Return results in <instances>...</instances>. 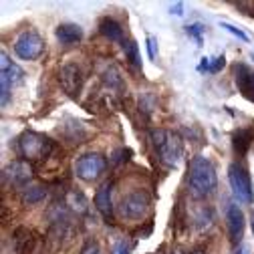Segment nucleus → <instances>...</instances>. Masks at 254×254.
<instances>
[{"label":"nucleus","instance_id":"nucleus-1","mask_svg":"<svg viewBox=\"0 0 254 254\" xmlns=\"http://www.w3.org/2000/svg\"><path fill=\"white\" fill-rule=\"evenodd\" d=\"M218 188V174L214 164L204 155H196L190 162V174H188V190L190 196L196 200H206L212 196Z\"/></svg>","mask_w":254,"mask_h":254},{"label":"nucleus","instance_id":"nucleus-2","mask_svg":"<svg viewBox=\"0 0 254 254\" xmlns=\"http://www.w3.org/2000/svg\"><path fill=\"white\" fill-rule=\"evenodd\" d=\"M55 151H57V143L45 133L26 129L18 137V153L28 164H45L49 157H53Z\"/></svg>","mask_w":254,"mask_h":254},{"label":"nucleus","instance_id":"nucleus-3","mask_svg":"<svg viewBox=\"0 0 254 254\" xmlns=\"http://www.w3.org/2000/svg\"><path fill=\"white\" fill-rule=\"evenodd\" d=\"M151 143L157 155V162L166 168H176L184 155V141L176 131L170 129H153Z\"/></svg>","mask_w":254,"mask_h":254},{"label":"nucleus","instance_id":"nucleus-4","mask_svg":"<svg viewBox=\"0 0 254 254\" xmlns=\"http://www.w3.org/2000/svg\"><path fill=\"white\" fill-rule=\"evenodd\" d=\"M151 210V194L145 190H133V192L125 194L119 202V218L125 222H141Z\"/></svg>","mask_w":254,"mask_h":254},{"label":"nucleus","instance_id":"nucleus-5","mask_svg":"<svg viewBox=\"0 0 254 254\" xmlns=\"http://www.w3.org/2000/svg\"><path fill=\"white\" fill-rule=\"evenodd\" d=\"M228 182L234 198L240 204H252L254 202V190H252V180L244 164L232 162L228 166Z\"/></svg>","mask_w":254,"mask_h":254},{"label":"nucleus","instance_id":"nucleus-6","mask_svg":"<svg viewBox=\"0 0 254 254\" xmlns=\"http://www.w3.org/2000/svg\"><path fill=\"white\" fill-rule=\"evenodd\" d=\"M107 172V157L97 151L83 153L75 162V176L87 184L97 182Z\"/></svg>","mask_w":254,"mask_h":254},{"label":"nucleus","instance_id":"nucleus-7","mask_svg":"<svg viewBox=\"0 0 254 254\" xmlns=\"http://www.w3.org/2000/svg\"><path fill=\"white\" fill-rule=\"evenodd\" d=\"M85 79H87V71L75 61L65 63L59 69V85L69 97H79V93L85 85Z\"/></svg>","mask_w":254,"mask_h":254},{"label":"nucleus","instance_id":"nucleus-8","mask_svg":"<svg viewBox=\"0 0 254 254\" xmlns=\"http://www.w3.org/2000/svg\"><path fill=\"white\" fill-rule=\"evenodd\" d=\"M45 53V39L37 30H24L14 41V55L22 61H37Z\"/></svg>","mask_w":254,"mask_h":254},{"label":"nucleus","instance_id":"nucleus-9","mask_svg":"<svg viewBox=\"0 0 254 254\" xmlns=\"http://www.w3.org/2000/svg\"><path fill=\"white\" fill-rule=\"evenodd\" d=\"M35 178V168L33 164H28L26 160H14L10 162L4 172H2V182L4 186H12V188H26V184H30V180Z\"/></svg>","mask_w":254,"mask_h":254},{"label":"nucleus","instance_id":"nucleus-10","mask_svg":"<svg viewBox=\"0 0 254 254\" xmlns=\"http://www.w3.org/2000/svg\"><path fill=\"white\" fill-rule=\"evenodd\" d=\"M0 65H2V71H0V83H2V91H0V93H2V107H6L8 93L14 87V83H18L22 79V71L6 57L4 51H2V55H0Z\"/></svg>","mask_w":254,"mask_h":254},{"label":"nucleus","instance_id":"nucleus-11","mask_svg":"<svg viewBox=\"0 0 254 254\" xmlns=\"http://www.w3.org/2000/svg\"><path fill=\"white\" fill-rule=\"evenodd\" d=\"M111 192H113V182L107 180V182H103V184L97 188V192H95V198H93L95 208L101 212V216L105 218V222H109V224L115 220V208H113Z\"/></svg>","mask_w":254,"mask_h":254},{"label":"nucleus","instance_id":"nucleus-12","mask_svg":"<svg viewBox=\"0 0 254 254\" xmlns=\"http://www.w3.org/2000/svg\"><path fill=\"white\" fill-rule=\"evenodd\" d=\"M232 75L236 81V87L248 101L254 103V71L246 65V63H234L232 65Z\"/></svg>","mask_w":254,"mask_h":254},{"label":"nucleus","instance_id":"nucleus-13","mask_svg":"<svg viewBox=\"0 0 254 254\" xmlns=\"http://www.w3.org/2000/svg\"><path fill=\"white\" fill-rule=\"evenodd\" d=\"M37 244H39V234L33 228L18 226L12 232V246H14V252L18 254H33L37 250Z\"/></svg>","mask_w":254,"mask_h":254},{"label":"nucleus","instance_id":"nucleus-14","mask_svg":"<svg viewBox=\"0 0 254 254\" xmlns=\"http://www.w3.org/2000/svg\"><path fill=\"white\" fill-rule=\"evenodd\" d=\"M226 224H228V236H230V242L236 246L242 242V234H244V212L240 210V206L232 204L228 206V212H226Z\"/></svg>","mask_w":254,"mask_h":254},{"label":"nucleus","instance_id":"nucleus-15","mask_svg":"<svg viewBox=\"0 0 254 254\" xmlns=\"http://www.w3.org/2000/svg\"><path fill=\"white\" fill-rule=\"evenodd\" d=\"M55 37H57V41H59L61 45H65V47L77 45V43H81V39H83V28H81L79 24L65 22V24H59V26L55 28Z\"/></svg>","mask_w":254,"mask_h":254},{"label":"nucleus","instance_id":"nucleus-16","mask_svg":"<svg viewBox=\"0 0 254 254\" xmlns=\"http://www.w3.org/2000/svg\"><path fill=\"white\" fill-rule=\"evenodd\" d=\"M254 141V131L250 127H238V129L232 133V149L238 157H244L248 153V149L252 147Z\"/></svg>","mask_w":254,"mask_h":254},{"label":"nucleus","instance_id":"nucleus-17","mask_svg":"<svg viewBox=\"0 0 254 254\" xmlns=\"http://www.w3.org/2000/svg\"><path fill=\"white\" fill-rule=\"evenodd\" d=\"M99 33H101L107 41H111V43L123 45V43L127 41V39H125V33H123V26H121L115 18H111V16L101 18V22H99Z\"/></svg>","mask_w":254,"mask_h":254},{"label":"nucleus","instance_id":"nucleus-18","mask_svg":"<svg viewBox=\"0 0 254 254\" xmlns=\"http://www.w3.org/2000/svg\"><path fill=\"white\" fill-rule=\"evenodd\" d=\"M67 208L73 212V214H87L89 212V200L85 198L83 192H79V190H69L67 192V200H65Z\"/></svg>","mask_w":254,"mask_h":254},{"label":"nucleus","instance_id":"nucleus-19","mask_svg":"<svg viewBox=\"0 0 254 254\" xmlns=\"http://www.w3.org/2000/svg\"><path fill=\"white\" fill-rule=\"evenodd\" d=\"M47 198V190L43 186H26L20 192V202L26 206H37Z\"/></svg>","mask_w":254,"mask_h":254},{"label":"nucleus","instance_id":"nucleus-20","mask_svg":"<svg viewBox=\"0 0 254 254\" xmlns=\"http://www.w3.org/2000/svg\"><path fill=\"white\" fill-rule=\"evenodd\" d=\"M63 135H65V139H69V141H73V143H77V141H87V139H85L87 133L83 131V121H77V119L65 125V129H63Z\"/></svg>","mask_w":254,"mask_h":254},{"label":"nucleus","instance_id":"nucleus-21","mask_svg":"<svg viewBox=\"0 0 254 254\" xmlns=\"http://www.w3.org/2000/svg\"><path fill=\"white\" fill-rule=\"evenodd\" d=\"M121 47H123V53H125L127 61H129L135 69H139V71H141V55H139V45H137V41L127 39Z\"/></svg>","mask_w":254,"mask_h":254},{"label":"nucleus","instance_id":"nucleus-22","mask_svg":"<svg viewBox=\"0 0 254 254\" xmlns=\"http://www.w3.org/2000/svg\"><path fill=\"white\" fill-rule=\"evenodd\" d=\"M101 79L103 83L109 87V89H121L123 87V79L119 75V71L115 67H107L103 73H101Z\"/></svg>","mask_w":254,"mask_h":254},{"label":"nucleus","instance_id":"nucleus-23","mask_svg":"<svg viewBox=\"0 0 254 254\" xmlns=\"http://www.w3.org/2000/svg\"><path fill=\"white\" fill-rule=\"evenodd\" d=\"M137 109H139L145 117H149V115L155 111V95L143 93L141 97H139V101H137Z\"/></svg>","mask_w":254,"mask_h":254},{"label":"nucleus","instance_id":"nucleus-24","mask_svg":"<svg viewBox=\"0 0 254 254\" xmlns=\"http://www.w3.org/2000/svg\"><path fill=\"white\" fill-rule=\"evenodd\" d=\"M212 222H214V212H212L208 206H204V208L196 214V228H198V230H206L208 226H212Z\"/></svg>","mask_w":254,"mask_h":254},{"label":"nucleus","instance_id":"nucleus-25","mask_svg":"<svg viewBox=\"0 0 254 254\" xmlns=\"http://www.w3.org/2000/svg\"><path fill=\"white\" fill-rule=\"evenodd\" d=\"M111 254H131V244L125 238H117L111 246Z\"/></svg>","mask_w":254,"mask_h":254},{"label":"nucleus","instance_id":"nucleus-26","mask_svg":"<svg viewBox=\"0 0 254 254\" xmlns=\"http://www.w3.org/2000/svg\"><path fill=\"white\" fill-rule=\"evenodd\" d=\"M81 254H105L103 252V248H101V244L97 242V240H87L85 244H83V248H81Z\"/></svg>","mask_w":254,"mask_h":254},{"label":"nucleus","instance_id":"nucleus-27","mask_svg":"<svg viewBox=\"0 0 254 254\" xmlns=\"http://www.w3.org/2000/svg\"><path fill=\"white\" fill-rule=\"evenodd\" d=\"M186 33H188L190 37H194L198 45H202V33H204V24H200V22H196V24H188V26H186Z\"/></svg>","mask_w":254,"mask_h":254},{"label":"nucleus","instance_id":"nucleus-28","mask_svg":"<svg viewBox=\"0 0 254 254\" xmlns=\"http://www.w3.org/2000/svg\"><path fill=\"white\" fill-rule=\"evenodd\" d=\"M220 26H222V28H224V30H228V33H232V35H234L236 39H240V41H244V43L248 41L246 33H242V30H240V28H236V26H232V24H228V22H222Z\"/></svg>","mask_w":254,"mask_h":254},{"label":"nucleus","instance_id":"nucleus-29","mask_svg":"<svg viewBox=\"0 0 254 254\" xmlns=\"http://www.w3.org/2000/svg\"><path fill=\"white\" fill-rule=\"evenodd\" d=\"M224 67H226V57H224V55H220V57L214 59V63L210 65V73H220Z\"/></svg>","mask_w":254,"mask_h":254},{"label":"nucleus","instance_id":"nucleus-30","mask_svg":"<svg viewBox=\"0 0 254 254\" xmlns=\"http://www.w3.org/2000/svg\"><path fill=\"white\" fill-rule=\"evenodd\" d=\"M147 55H149L151 61L157 59V41L153 37H147Z\"/></svg>","mask_w":254,"mask_h":254},{"label":"nucleus","instance_id":"nucleus-31","mask_svg":"<svg viewBox=\"0 0 254 254\" xmlns=\"http://www.w3.org/2000/svg\"><path fill=\"white\" fill-rule=\"evenodd\" d=\"M151 228H153V220H149L143 228H139V230H137V234H139L141 238H147V236L151 234Z\"/></svg>","mask_w":254,"mask_h":254},{"label":"nucleus","instance_id":"nucleus-32","mask_svg":"<svg viewBox=\"0 0 254 254\" xmlns=\"http://www.w3.org/2000/svg\"><path fill=\"white\" fill-rule=\"evenodd\" d=\"M198 71H200V73H206V71H210V59H208V57H202L200 65H198Z\"/></svg>","mask_w":254,"mask_h":254},{"label":"nucleus","instance_id":"nucleus-33","mask_svg":"<svg viewBox=\"0 0 254 254\" xmlns=\"http://www.w3.org/2000/svg\"><path fill=\"white\" fill-rule=\"evenodd\" d=\"M182 6H184L182 2H176L174 6H170V12H174V14H178V16H180V14L184 12V10H182Z\"/></svg>","mask_w":254,"mask_h":254},{"label":"nucleus","instance_id":"nucleus-34","mask_svg":"<svg viewBox=\"0 0 254 254\" xmlns=\"http://www.w3.org/2000/svg\"><path fill=\"white\" fill-rule=\"evenodd\" d=\"M250 224H252V234H254V210H252V214H250Z\"/></svg>","mask_w":254,"mask_h":254},{"label":"nucleus","instance_id":"nucleus-35","mask_svg":"<svg viewBox=\"0 0 254 254\" xmlns=\"http://www.w3.org/2000/svg\"><path fill=\"white\" fill-rule=\"evenodd\" d=\"M188 254H206V250H202V248H200V250H194V252H188Z\"/></svg>","mask_w":254,"mask_h":254},{"label":"nucleus","instance_id":"nucleus-36","mask_svg":"<svg viewBox=\"0 0 254 254\" xmlns=\"http://www.w3.org/2000/svg\"><path fill=\"white\" fill-rule=\"evenodd\" d=\"M234 254H244V248H238V250H236Z\"/></svg>","mask_w":254,"mask_h":254},{"label":"nucleus","instance_id":"nucleus-37","mask_svg":"<svg viewBox=\"0 0 254 254\" xmlns=\"http://www.w3.org/2000/svg\"><path fill=\"white\" fill-rule=\"evenodd\" d=\"M252 59H254V57H252Z\"/></svg>","mask_w":254,"mask_h":254}]
</instances>
